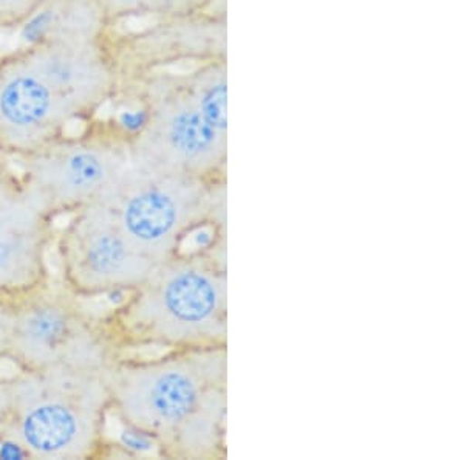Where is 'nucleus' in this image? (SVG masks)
Masks as SVG:
<instances>
[{"label": "nucleus", "instance_id": "f3484780", "mask_svg": "<svg viewBox=\"0 0 464 460\" xmlns=\"http://www.w3.org/2000/svg\"><path fill=\"white\" fill-rule=\"evenodd\" d=\"M120 424V433H118V439H116V446L120 450L124 451V455H130V457H144V455H152L153 451L159 455V448L155 440L144 433L141 429L133 428L129 425Z\"/></svg>", "mask_w": 464, "mask_h": 460}, {"label": "nucleus", "instance_id": "423d86ee", "mask_svg": "<svg viewBox=\"0 0 464 460\" xmlns=\"http://www.w3.org/2000/svg\"><path fill=\"white\" fill-rule=\"evenodd\" d=\"M149 104V122L129 144L130 161L208 181L227 179V132L201 113L179 83V70H163L137 81Z\"/></svg>", "mask_w": 464, "mask_h": 460}, {"label": "nucleus", "instance_id": "39448f33", "mask_svg": "<svg viewBox=\"0 0 464 460\" xmlns=\"http://www.w3.org/2000/svg\"><path fill=\"white\" fill-rule=\"evenodd\" d=\"M121 355L102 318L92 315L82 299L54 280L13 302L5 361L16 370H107Z\"/></svg>", "mask_w": 464, "mask_h": 460}, {"label": "nucleus", "instance_id": "7ed1b4c3", "mask_svg": "<svg viewBox=\"0 0 464 460\" xmlns=\"http://www.w3.org/2000/svg\"><path fill=\"white\" fill-rule=\"evenodd\" d=\"M109 370L52 367L0 377V437L28 459L107 457Z\"/></svg>", "mask_w": 464, "mask_h": 460}, {"label": "nucleus", "instance_id": "f03ea898", "mask_svg": "<svg viewBox=\"0 0 464 460\" xmlns=\"http://www.w3.org/2000/svg\"><path fill=\"white\" fill-rule=\"evenodd\" d=\"M101 318L122 354L227 344V239L208 253L159 262Z\"/></svg>", "mask_w": 464, "mask_h": 460}, {"label": "nucleus", "instance_id": "6e6552de", "mask_svg": "<svg viewBox=\"0 0 464 460\" xmlns=\"http://www.w3.org/2000/svg\"><path fill=\"white\" fill-rule=\"evenodd\" d=\"M53 245L59 284L80 299L124 297L159 264L130 242L104 201L69 214Z\"/></svg>", "mask_w": 464, "mask_h": 460}, {"label": "nucleus", "instance_id": "dca6fc26", "mask_svg": "<svg viewBox=\"0 0 464 460\" xmlns=\"http://www.w3.org/2000/svg\"><path fill=\"white\" fill-rule=\"evenodd\" d=\"M45 0H0V32H16Z\"/></svg>", "mask_w": 464, "mask_h": 460}, {"label": "nucleus", "instance_id": "9d476101", "mask_svg": "<svg viewBox=\"0 0 464 460\" xmlns=\"http://www.w3.org/2000/svg\"><path fill=\"white\" fill-rule=\"evenodd\" d=\"M111 34L100 39H63L16 47L81 124L101 115L121 87Z\"/></svg>", "mask_w": 464, "mask_h": 460}, {"label": "nucleus", "instance_id": "aec40b11", "mask_svg": "<svg viewBox=\"0 0 464 460\" xmlns=\"http://www.w3.org/2000/svg\"><path fill=\"white\" fill-rule=\"evenodd\" d=\"M2 58H4V54H0V65H2Z\"/></svg>", "mask_w": 464, "mask_h": 460}, {"label": "nucleus", "instance_id": "2eb2a0df", "mask_svg": "<svg viewBox=\"0 0 464 460\" xmlns=\"http://www.w3.org/2000/svg\"><path fill=\"white\" fill-rule=\"evenodd\" d=\"M113 28L129 21H159L212 11L227 16V0H98Z\"/></svg>", "mask_w": 464, "mask_h": 460}, {"label": "nucleus", "instance_id": "a211bd4d", "mask_svg": "<svg viewBox=\"0 0 464 460\" xmlns=\"http://www.w3.org/2000/svg\"><path fill=\"white\" fill-rule=\"evenodd\" d=\"M24 190L21 172H17L10 159L0 153V205Z\"/></svg>", "mask_w": 464, "mask_h": 460}, {"label": "nucleus", "instance_id": "6ab92c4d", "mask_svg": "<svg viewBox=\"0 0 464 460\" xmlns=\"http://www.w3.org/2000/svg\"><path fill=\"white\" fill-rule=\"evenodd\" d=\"M13 302L14 299L0 297V361H5L6 349H8L11 323H13Z\"/></svg>", "mask_w": 464, "mask_h": 460}, {"label": "nucleus", "instance_id": "9b49d317", "mask_svg": "<svg viewBox=\"0 0 464 460\" xmlns=\"http://www.w3.org/2000/svg\"><path fill=\"white\" fill-rule=\"evenodd\" d=\"M76 118L16 48L0 65V153L24 159L69 135Z\"/></svg>", "mask_w": 464, "mask_h": 460}, {"label": "nucleus", "instance_id": "0eeeda50", "mask_svg": "<svg viewBox=\"0 0 464 460\" xmlns=\"http://www.w3.org/2000/svg\"><path fill=\"white\" fill-rule=\"evenodd\" d=\"M16 163L24 186L58 219L106 201L130 157L129 143L96 117Z\"/></svg>", "mask_w": 464, "mask_h": 460}, {"label": "nucleus", "instance_id": "ddd939ff", "mask_svg": "<svg viewBox=\"0 0 464 460\" xmlns=\"http://www.w3.org/2000/svg\"><path fill=\"white\" fill-rule=\"evenodd\" d=\"M98 0H45L17 28L16 47L63 39H100L113 32Z\"/></svg>", "mask_w": 464, "mask_h": 460}, {"label": "nucleus", "instance_id": "1a4fd4ad", "mask_svg": "<svg viewBox=\"0 0 464 460\" xmlns=\"http://www.w3.org/2000/svg\"><path fill=\"white\" fill-rule=\"evenodd\" d=\"M111 45L121 84L179 65L227 61V16L203 11L149 21L132 30L115 28Z\"/></svg>", "mask_w": 464, "mask_h": 460}, {"label": "nucleus", "instance_id": "4468645a", "mask_svg": "<svg viewBox=\"0 0 464 460\" xmlns=\"http://www.w3.org/2000/svg\"><path fill=\"white\" fill-rule=\"evenodd\" d=\"M179 83L209 122L227 132V59L179 70Z\"/></svg>", "mask_w": 464, "mask_h": 460}, {"label": "nucleus", "instance_id": "20e7f679", "mask_svg": "<svg viewBox=\"0 0 464 460\" xmlns=\"http://www.w3.org/2000/svg\"><path fill=\"white\" fill-rule=\"evenodd\" d=\"M104 203L130 242L163 262L203 223L227 225V179L208 181L130 161Z\"/></svg>", "mask_w": 464, "mask_h": 460}, {"label": "nucleus", "instance_id": "f257e3e1", "mask_svg": "<svg viewBox=\"0 0 464 460\" xmlns=\"http://www.w3.org/2000/svg\"><path fill=\"white\" fill-rule=\"evenodd\" d=\"M111 414L149 434L168 459L227 455V344L122 354L109 370Z\"/></svg>", "mask_w": 464, "mask_h": 460}, {"label": "nucleus", "instance_id": "f8f14e48", "mask_svg": "<svg viewBox=\"0 0 464 460\" xmlns=\"http://www.w3.org/2000/svg\"><path fill=\"white\" fill-rule=\"evenodd\" d=\"M54 220L25 186L0 205V297L19 299L53 282Z\"/></svg>", "mask_w": 464, "mask_h": 460}]
</instances>
